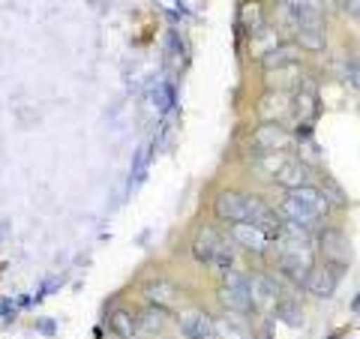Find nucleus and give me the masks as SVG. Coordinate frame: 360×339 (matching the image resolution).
Instances as JSON below:
<instances>
[{"label":"nucleus","mask_w":360,"mask_h":339,"mask_svg":"<svg viewBox=\"0 0 360 339\" xmlns=\"http://www.w3.org/2000/svg\"><path fill=\"white\" fill-rule=\"evenodd\" d=\"M217 298L222 303V309L229 315H250L258 312L255 303H252V291H250V276L240 274L238 267L222 274V286L217 291Z\"/></svg>","instance_id":"obj_1"},{"label":"nucleus","mask_w":360,"mask_h":339,"mask_svg":"<svg viewBox=\"0 0 360 339\" xmlns=\"http://www.w3.org/2000/svg\"><path fill=\"white\" fill-rule=\"evenodd\" d=\"M250 144L255 148L258 156H264V153H283V151H288L291 144H295V132L285 129L279 120H264V123H258V127L252 129Z\"/></svg>","instance_id":"obj_2"},{"label":"nucleus","mask_w":360,"mask_h":339,"mask_svg":"<svg viewBox=\"0 0 360 339\" xmlns=\"http://www.w3.org/2000/svg\"><path fill=\"white\" fill-rule=\"evenodd\" d=\"M213 213H217V219L225 225L246 222V217H250V192H240V189L217 192V198H213Z\"/></svg>","instance_id":"obj_3"},{"label":"nucleus","mask_w":360,"mask_h":339,"mask_svg":"<svg viewBox=\"0 0 360 339\" xmlns=\"http://www.w3.org/2000/svg\"><path fill=\"white\" fill-rule=\"evenodd\" d=\"M250 291H252V303L258 312H274V307L283 300V279L274 274H252L250 276Z\"/></svg>","instance_id":"obj_4"},{"label":"nucleus","mask_w":360,"mask_h":339,"mask_svg":"<svg viewBox=\"0 0 360 339\" xmlns=\"http://www.w3.org/2000/svg\"><path fill=\"white\" fill-rule=\"evenodd\" d=\"M315 115H319V90H315V84H297L295 96H291V117H295L303 132L297 135V139H303V135H309V123L315 120ZM297 127V129H300Z\"/></svg>","instance_id":"obj_5"},{"label":"nucleus","mask_w":360,"mask_h":339,"mask_svg":"<svg viewBox=\"0 0 360 339\" xmlns=\"http://www.w3.org/2000/svg\"><path fill=\"white\" fill-rule=\"evenodd\" d=\"M340 279H342V264L324 262V264L312 267V274H309V279H307V286H303V288H307L312 298H319V300H330L336 295Z\"/></svg>","instance_id":"obj_6"},{"label":"nucleus","mask_w":360,"mask_h":339,"mask_svg":"<svg viewBox=\"0 0 360 339\" xmlns=\"http://www.w3.org/2000/svg\"><path fill=\"white\" fill-rule=\"evenodd\" d=\"M319 252L324 255V262H330V264H348L352 262V243H348V237L342 229H319Z\"/></svg>","instance_id":"obj_7"},{"label":"nucleus","mask_w":360,"mask_h":339,"mask_svg":"<svg viewBox=\"0 0 360 339\" xmlns=\"http://www.w3.org/2000/svg\"><path fill=\"white\" fill-rule=\"evenodd\" d=\"M229 237L238 243V250L250 252V255H264L270 252V234L262 231L252 222H231L229 225Z\"/></svg>","instance_id":"obj_8"},{"label":"nucleus","mask_w":360,"mask_h":339,"mask_svg":"<svg viewBox=\"0 0 360 339\" xmlns=\"http://www.w3.org/2000/svg\"><path fill=\"white\" fill-rule=\"evenodd\" d=\"M177 327L184 333V339H219L217 319L205 309H184L177 315Z\"/></svg>","instance_id":"obj_9"},{"label":"nucleus","mask_w":360,"mask_h":339,"mask_svg":"<svg viewBox=\"0 0 360 339\" xmlns=\"http://www.w3.org/2000/svg\"><path fill=\"white\" fill-rule=\"evenodd\" d=\"M222 241H225V237H222L217 229H213V225H201V229L195 231V237H193V258H195L198 264L213 267Z\"/></svg>","instance_id":"obj_10"},{"label":"nucleus","mask_w":360,"mask_h":339,"mask_svg":"<svg viewBox=\"0 0 360 339\" xmlns=\"http://www.w3.org/2000/svg\"><path fill=\"white\" fill-rule=\"evenodd\" d=\"M274 184H279L285 192L309 186V184H315L312 180V165L303 162V160H285L283 165H279V172L274 174Z\"/></svg>","instance_id":"obj_11"},{"label":"nucleus","mask_w":360,"mask_h":339,"mask_svg":"<svg viewBox=\"0 0 360 339\" xmlns=\"http://www.w3.org/2000/svg\"><path fill=\"white\" fill-rule=\"evenodd\" d=\"M279 213H283V219L297 222V225H303V229H309V231H319L321 229V217H319V213L309 210L303 201H297L291 192H285V198L279 201Z\"/></svg>","instance_id":"obj_12"},{"label":"nucleus","mask_w":360,"mask_h":339,"mask_svg":"<svg viewBox=\"0 0 360 339\" xmlns=\"http://www.w3.org/2000/svg\"><path fill=\"white\" fill-rule=\"evenodd\" d=\"M108 333L115 339H139L141 336V327H139V312L132 309H111L108 312Z\"/></svg>","instance_id":"obj_13"},{"label":"nucleus","mask_w":360,"mask_h":339,"mask_svg":"<svg viewBox=\"0 0 360 339\" xmlns=\"http://www.w3.org/2000/svg\"><path fill=\"white\" fill-rule=\"evenodd\" d=\"M300 60V49L297 45H274V49H267L262 54V66L267 72L274 70H285V66H295Z\"/></svg>","instance_id":"obj_14"},{"label":"nucleus","mask_w":360,"mask_h":339,"mask_svg":"<svg viewBox=\"0 0 360 339\" xmlns=\"http://www.w3.org/2000/svg\"><path fill=\"white\" fill-rule=\"evenodd\" d=\"M238 21H240V27L250 33V37H255V33H262L264 30V4L262 0H243L240 4V13H238Z\"/></svg>","instance_id":"obj_15"},{"label":"nucleus","mask_w":360,"mask_h":339,"mask_svg":"<svg viewBox=\"0 0 360 339\" xmlns=\"http://www.w3.org/2000/svg\"><path fill=\"white\" fill-rule=\"evenodd\" d=\"M291 196H295L297 201H303L309 210H315L319 217L324 219L328 213L333 210V205H330V198L324 196V189L321 186H315V184H309V186H300V189H291Z\"/></svg>","instance_id":"obj_16"},{"label":"nucleus","mask_w":360,"mask_h":339,"mask_svg":"<svg viewBox=\"0 0 360 339\" xmlns=\"http://www.w3.org/2000/svg\"><path fill=\"white\" fill-rule=\"evenodd\" d=\"M139 327H141L144 336H160L165 327H168V309L148 303V307L139 312Z\"/></svg>","instance_id":"obj_17"},{"label":"nucleus","mask_w":360,"mask_h":339,"mask_svg":"<svg viewBox=\"0 0 360 339\" xmlns=\"http://www.w3.org/2000/svg\"><path fill=\"white\" fill-rule=\"evenodd\" d=\"M144 298H148V303H153V307H162V309H172L174 300H177V291L172 282L165 279H153L144 286Z\"/></svg>","instance_id":"obj_18"},{"label":"nucleus","mask_w":360,"mask_h":339,"mask_svg":"<svg viewBox=\"0 0 360 339\" xmlns=\"http://www.w3.org/2000/svg\"><path fill=\"white\" fill-rule=\"evenodd\" d=\"M270 315H274L276 321L288 324V327H303V307H300L295 298H283L274 307V312H270Z\"/></svg>","instance_id":"obj_19"},{"label":"nucleus","mask_w":360,"mask_h":339,"mask_svg":"<svg viewBox=\"0 0 360 339\" xmlns=\"http://www.w3.org/2000/svg\"><path fill=\"white\" fill-rule=\"evenodd\" d=\"M297 37V49L303 51H324V30H295Z\"/></svg>","instance_id":"obj_20"},{"label":"nucleus","mask_w":360,"mask_h":339,"mask_svg":"<svg viewBox=\"0 0 360 339\" xmlns=\"http://www.w3.org/2000/svg\"><path fill=\"white\" fill-rule=\"evenodd\" d=\"M217 336H219V339H246V333H243L240 327L234 324L231 319H222V321H217Z\"/></svg>","instance_id":"obj_21"},{"label":"nucleus","mask_w":360,"mask_h":339,"mask_svg":"<svg viewBox=\"0 0 360 339\" xmlns=\"http://www.w3.org/2000/svg\"><path fill=\"white\" fill-rule=\"evenodd\" d=\"M321 189H324V196H328V198H330V205H333V207H345V205H348L345 192H342L340 186H336V184H333V180H324V186H321Z\"/></svg>","instance_id":"obj_22"},{"label":"nucleus","mask_w":360,"mask_h":339,"mask_svg":"<svg viewBox=\"0 0 360 339\" xmlns=\"http://www.w3.org/2000/svg\"><path fill=\"white\" fill-rule=\"evenodd\" d=\"M345 75H348V84H352L354 90H360V54H354V58H348Z\"/></svg>","instance_id":"obj_23"},{"label":"nucleus","mask_w":360,"mask_h":339,"mask_svg":"<svg viewBox=\"0 0 360 339\" xmlns=\"http://www.w3.org/2000/svg\"><path fill=\"white\" fill-rule=\"evenodd\" d=\"M340 9L348 18H360V0H340Z\"/></svg>","instance_id":"obj_24"}]
</instances>
